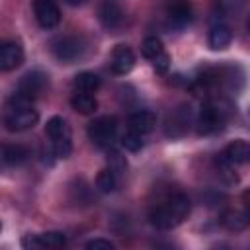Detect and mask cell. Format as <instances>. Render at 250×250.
<instances>
[{
    "label": "cell",
    "mask_w": 250,
    "mask_h": 250,
    "mask_svg": "<svg viewBox=\"0 0 250 250\" xmlns=\"http://www.w3.org/2000/svg\"><path fill=\"white\" fill-rule=\"evenodd\" d=\"M152 66H154L156 72L164 74V72L170 68V55H168V53H162L160 57H156V59L152 61Z\"/></svg>",
    "instance_id": "cell-28"
},
{
    "label": "cell",
    "mask_w": 250,
    "mask_h": 250,
    "mask_svg": "<svg viewBox=\"0 0 250 250\" xmlns=\"http://www.w3.org/2000/svg\"><path fill=\"white\" fill-rule=\"evenodd\" d=\"M221 158H225L230 166H240V164H246L248 162V156H250V146L244 139H236L232 143H229L221 152H219Z\"/></svg>",
    "instance_id": "cell-15"
},
{
    "label": "cell",
    "mask_w": 250,
    "mask_h": 250,
    "mask_svg": "<svg viewBox=\"0 0 250 250\" xmlns=\"http://www.w3.org/2000/svg\"><path fill=\"white\" fill-rule=\"evenodd\" d=\"M189 123H191V111H189V105H178L166 119V135L168 137H182L188 133L189 129Z\"/></svg>",
    "instance_id": "cell-12"
},
{
    "label": "cell",
    "mask_w": 250,
    "mask_h": 250,
    "mask_svg": "<svg viewBox=\"0 0 250 250\" xmlns=\"http://www.w3.org/2000/svg\"><path fill=\"white\" fill-rule=\"evenodd\" d=\"M230 104L223 98H209L203 102L197 117H195V129L199 135H213L219 133L229 117H230Z\"/></svg>",
    "instance_id": "cell-2"
},
{
    "label": "cell",
    "mask_w": 250,
    "mask_h": 250,
    "mask_svg": "<svg viewBox=\"0 0 250 250\" xmlns=\"http://www.w3.org/2000/svg\"><path fill=\"white\" fill-rule=\"evenodd\" d=\"M66 2H68L70 6H78V4H82L84 0H66Z\"/></svg>",
    "instance_id": "cell-29"
},
{
    "label": "cell",
    "mask_w": 250,
    "mask_h": 250,
    "mask_svg": "<svg viewBox=\"0 0 250 250\" xmlns=\"http://www.w3.org/2000/svg\"><path fill=\"white\" fill-rule=\"evenodd\" d=\"M98 16H100V21H102V25H104L105 29H115V27H119V25L123 23V18H125L123 10H121L115 2H111V0H105V2L100 6Z\"/></svg>",
    "instance_id": "cell-16"
},
{
    "label": "cell",
    "mask_w": 250,
    "mask_h": 250,
    "mask_svg": "<svg viewBox=\"0 0 250 250\" xmlns=\"http://www.w3.org/2000/svg\"><path fill=\"white\" fill-rule=\"evenodd\" d=\"M221 223L227 230H232V232H240L248 227V213L246 211H240V209H230L227 213H223L221 217Z\"/></svg>",
    "instance_id": "cell-20"
},
{
    "label": "cell",
    "mask_w": 250,
    "mask_h": 250,
    "mask_svg": "<svg viewBox=\"0 0 250 250\" xmlns=\"http://www.w3.org/2000/svg\"><path fill=\"white\" fill-rule=\"evenodd\" d=\"M135 66V53L129 45H117L113 51H111V57H109V68L113 74H127L131 72Z\"/></svg>",
    "instance_id": "cell-13"
},
{
    "label": "cell",
    "mask_w": 250,
    "mask_h": 250,
    "mask_svg": "<svg viewBox=\"0 0 250 250\" xmlns=\"http://www.w3.org/2000/svg\"><path fill=\"white\" fill-rule=\"evenodd\" d=\"M121 145H123L127 150L137 152V150H141V148L145 146V135L135 133V131H131V129H129V131L121 137Z\"/></svg>",
    "instance_id": "cell-24"
},
{
    "label": "cell",
    "mask_w": 250,
    "mask_h": 250,
    "mask_svg": "<svg viewBox=\"0 0 250 250\" xmlns=\"http://www.w3.org/2000/svg\"><path fill=\"white\" fill-rule=\"evenodd\" d=\"M115 137H117V119L113 115H102L88 125V139L100 148H109L115 143Z\"/></svg>",
    "instance_id": "cell-6"
},
{
    "label": "cell",
    "mask_w": 250,
    "mask_h": 250,
    "mask_svg": "<svg viewBox=\"0 0 250 250\" xmlns=\"http://www.w3.org/2000/svg\"><path fill=\"white\" fill-rule=\"evenodd\" d=\"M70 105H72L74 111H78L82 115H90V113H94L98 109V100L92 94H88V92L74 90V94L70 98Z\"/></svg>",
    "instance_id": "cell-19"
},
{
    "label": "cell",
    "mask_w": 250,
    "mask_h": 250,
    "mask_svg": "<svg viewBox=\"0 0 250 250\" xmlns=\"http://www.w3.org/2000/svg\"><path fill=\"white\" fill-rule=\"evenodd\" d=\"M47 84H49V78L43 70H29L20 78L14 94L27 102H35L47 90Z\"/></svg>",
    "instance_id": "cell-7"
},
{
    "label": "cell",
    "mask_w": 250,
    "mask_h": 250,
    "mask_svg": "<svg viewBox=\"0 0 250 250\" xmlns=\"http://www.w3.org/2000/svg\"><path fill=\"white\" fill-rule=\"evenodd\" d=\"M66 244V236L61 230H49L41 234H25L21 238L23 248H62Z\"/></svg>",
    "instance_id": "cell-11"
},
{
    "label": "cell",
    "mask_w": 250,
    "mask_h": 250,
    "mask_svg": "<svg viewBox=\"0 0 250 250\" xmlns=\"http://www.w3.org/2000/svg\"><path fill=\"white\" fill-rule=\"evenodd\" d=\"M119 186V174L115 170H111L109 166L102 168L96 176V188L102 191V193H111L115 191Z\"/></svg>",
    "instance_id": "cell-21"
},
{
    "label": "cell",
    "mask_w": 250,
    "mask_h": 250,
    "mask_svg": "<svg viewBox=\"0 0 250 250\" xmlns=\"http://www.w3.org/2000/svg\"><path fill=\"white\" fill-rule=\"evenodd\" d=\"M37 121H39V113L33 107V102H27V100L12 94V98L6 104V111H4L6 129L12 133H21V131L31 129Z\"/></svg>",
    "instance_id": "cell-3"
},
{
    "label": "cell",
    "mask_w": 250,
    "mask_h": 250,
    "mask_svg": "<svg viewBox=\"0 0 250 250\" xmlns=\"http://www.w3.org/2000/svg\"><path fill=\"white\" fill-rule=\"evenodd\" d=\"M156 127V115L150 109H139L129 115V129L141 135H148Z\"/></svg>",
    "instance_id": "cell-17"
},
{
    "label": "cell",
    "mask_w": 250,
    "mask_h": 250,
    "mask_svg": "<svg viewBox=\"0 0 250 250\" xmlns=\"http://www.w3.org/2000/svg\"><path fill=\"white\" fill-rule=\"evenodd\" d=\"M100 84H102L100 76L94 74V72H88V70H84V72H80V74L74 76V90H78V92L94 94L100 88Z\"/></svg>",
    "instance_id": "cell-22"
},
{
    "label": "cell",
    "mask_w": 250,
    "mask_h": 250,
    "mask_svg": "<svg viewBox=\"0 0 250 250\" xmlns=\"http://www.w3.org/2000/svg\"><path fill=\"white\" fill-rule=\"evenodd\" d=\"M51 53L55 55L57 61L64 62V64H70L78 59L84 57L86 53V43L82 37H76V35H62V37H57L53 43H51Z\"/></svg>",
    "instance_id": "cell-5"
},
{
    "label": "cell",
    "mask_w": 250,
    "mask_h": 250,
    "mask_svg": "<svg viewBox=\"0 0 250 250\" xmlns=\"http://www.w3.org/2000/svg\"><path fill=\"white\" fill-rule=\"evenodd\" d=\"M0 230H2V225H0Z\"/></svg>",
    "instance_id": "cell-30"
},
{
    "label": "cell",
    "mask_w": 250,
    "mask_h": 250,
    "mask_svg": "<svg viewBox=\"0 0 250 250\" xmlns=\"http://www.w3.org/2000/svg\"><path fill=\"white\" fill-rule=\"evenodd\" d=\"M189 209H191V203L186 193H182V191L166 193L156 203H152V207L148 211V221L152 227H156L160 230H170L188 219Z\"/></svg>",
    "instance_id": "cell-1"
},
{
    "label": "cell",
    "mask_w": 250,
    "mask_h": 250,
    "mask_svg": "<svg viewBox=\"0 0 250 250\" xmlns=\"http://www.w3.org/2000/svg\"><path fill=\"white\" fill-rule=\"evenodd\" d=\"M107 162H109V168L115 170L119 176H121V174L125 172V168H127V160H125V156H123L119 150H109Z\"/></svg>",
    "instance_id": "cell-26"
},
{
    "label": "cell",
    "mask_w": 250,
    "mask_h": 250,
    "mask_svg": "<svg viewBox=\"0 0 250 250\" xmlns=\"http://www.w3.org/2000/svg\"><path fill=\"white\" fill-rule=\"evenodd\" d=\"M230 41H232V29L227 25V23H215V25H211V29H209V35H207V43H209V47L213 49V51H223V49H227L229 45H230Z\"/></svg>",
    "instance_id": "cell-18"
},
{
    "label": "cell",
    "mask_w": 250,
    "mask_h": 250,
    "mask_svg": "<svg viewBox=\"0 0 250 250\" xmlns=\"http://www.w3.org/2000/svg\"><path fill=\"white\" fill-rule=\"evenodd\" d=\"M23 47L16 41H4L0 43V70L8 72L18 68L23 62Z\"/></svg>",
    "instance_id": "cell-14"
},
{
    "label": "cell",
    "mask_w": 250,
    "mask_h": 250,
    "mask_svg": "<svg viewBox=\"0 0 250 250\" xmlns=\"http://www.w3.org/2000/svg\"><path fill=\"white\" fill-rule=\"evenodd\" d=\"M141 53H143V57H145V59L154 61L156 57H160V55H162V53H166V51H164L162 41H160L158 37L150 35V37H146V39L143 41V45H141Z\"/></svg>",
    "instance_id": "cell-23"
},
{
    "label": "cell",
    "mask_w": 250,
    "mask_h": 250,
    "mask_svg": "<svg viewBox=\"0 0 250 250\" xmlns=\"http://www.w3.org/2000/svg\"><path fill=\"white\" fill-rule=\"evenodd\" d=\"M166 20L172 27L184 29L193 20V8L188 0H172L166 6Z\"/></svg>",
    "instance_id": "cell-10"
},
{
    "label": "cell",
    "mask_w": 250,
    "mask_h": 250,
    "mask_svg": "<svg viewBox=\"0 0 250 250\" xmlns=\"http://www.w3.org/2000/svg\"><path fill=\"white\" fill-rule=\"evenodd\" d=\"M31 156L29 148L23 145H12V143H0V172L21 166Z\"/></svg>",
    "instance_id": "cell-9"
},
{
    "label": "cell",
    "mask_w": 250,
    "mask_h": 250,
    "mask_svg": "<svg viewBox=\"0 0 250 250\" xmlns=\"http://www.w3.org/2000/svg\"><path fill=\"white\" fill-rule=\"evenodd\" d=\"M33 16L43 29H53L61 23V10L55 0H33Z\"/></svg>",
    "instance_id": "cell-8"
},
{
    "label": "cell",
    "mask_w": 250,
    "mask_h": 250,
    "mask_svg": "<svg viewBox=\"0 0 250 250\" xmlns=\"http://www.w3.org/2000/svg\"><path fill=\"white\" fill-rule=\"evenodd\" d=\"M244 2L246 0H217V6L223 14L227 16H236L242 8H244Z\"/></svg>",
    "instance_id": "cell-25"
},
{
    "label": "cell",
    "mask_w": 250,
    "mask_h": 250,
    "mask_svg": "<svg viewBox=\"0 0 250 250\" xmlns=\"http://www.w3.org/2000/svg\"><path fill=\"white\" fill-rule=\"evenodd\" d=\"M86 248L88 250H113L115 244L111 240H105V238H92L86 242Z\"/></svg>",
    "instance_id": "cell-27"
},
{
    "label": "cell",
    "mask_w": 250,
    "mask_h": 250,
    "mask_svg": "<svg viewBox=\"0 0 250 250\" xmlns=\"http://www.w3.org/2000/svg\"><path fill=\"white\" fill-rule=\"evenodd\" d=\"M45 135L51 141V150L57 158H68L72 152V133L70 125L61 117L53 115L45 123Z\"/></svg>",
    "instance_id": "cell-4"
}]
</instances>
